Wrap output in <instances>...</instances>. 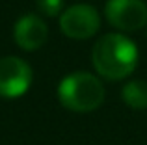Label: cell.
Segmentation results:
<instances>
[{
    "label": "cell",
    "instance_id": "obj_1",
    "mask_svg": "<svg viewBox=\"0 0 147 145\" xmlns=\"http://www.w3.org/2000/svg\"><path fill=\"white\" fill-rule=\"evenodd\" d=\"M95 71L106 80H123L130 76L138 65V47L121 32L106 34L91 50Z\"/></svg>",
    "mask_w": 147,
    "mask_h": 145
},
{
    "label": "cell",
    "instance_id": "obj_2",
    "mask_svg": "<svg viewBox=\"0 0 147 145\" xmlns=\"http://www.w3.org/2000/svg\"><path fill=\"white\" fill-rule=\"evenodd\" d=\"M104 95L102 82L86 71L71 72L58 84V101L71 112H93L104 102Z\"/></svg>",
    "mask_w": 147,
    "mask_h": 145
},
{
    "label": "cell",
    "instance_id": "obj_3",
    "mask_svg": "<svg viewBox=\"0 0 147 145\" xmlns=\"http://www.w3.org/2000/svg\"><path fill=\"white\" fill-rule=\"evenodd\" d=\"M100 28V15L90 4H75L61 11L60 30L71 39H90Z\"/></svg>",
    "mask_w": 147,
    "mask_h": 145
},
{
    "label": "cell",
    "instance_id": "obj_4",
    "mask_svg": "<svg viewBox=\"0 0 147 145\" xmlns=\"http://www.w3.org/2000/svg\"><path fill=\"white\" fill-rule=\"evenodd\" d=\"M104 17L119 32H138L147 26V4L144 0H108Z\"/></svg>",
    "mask_w": 147,
    "mask_h": 145
},
{
    "label": "cell",
    "instance_id": "obj_5",
    "mask_svg": "<svg viewBox=\"0 0 147 145\" xmlns=\"http://www.w3.org/2000/svg\"><path fill=\"white\" fill-rule=\"evenodd\" d=\"M34 80L32 67L17 56L0 58V97L17 99L30 89Z\"/></svg>",
    "mask_w": 147,
    "mask_h": 145
},
{
    "label": "cell",
    "instance_id": "obj_6",
    "mask_svg": "<svg viewBox=\"0 0 147 145\" xmlns=\"http://www.w3.org/2000/svg\"><path fill=\"white\" fill-rule=\"evenodd\" d=\"M13 39L19 48L32 52L41 48L49 39V28L41 17L34 13H26L15 22L13 26Z\"/></svg>",
    "mask_w": 147,
    "mask_h": 145
},
{
    "label": "cell",
    "instance_id": "obj_7",
    "mask_svg": "<svg viewBox=\"0 0 147 145\" xmlns=\"http://www.w3.org/2000/svg\"><path fill=\"white\" fill-rule=\"evenodd\" d=\"M121 97L129 108L145 110L147 108V82L145 80H130L123 86Z\"/></svg>",
    "mask_w": 147,
    "mask_h": 145
},
{
    "label": "cell",
    "instance_id": "obj_8",
    "mask_svg": "<svg viewBox=\"0 0 147 145\" xmlns=\"http://www.w3.org/2000/svg\"><path fill=\"white\" fill-rule=\"evenodd\" d=\"M36 6L43 15H47V17H56V15L61 13L63 0H36Z\"/></svg>",
    "mask_w": 147,
    "mask_h": 145
}]
</instances>
